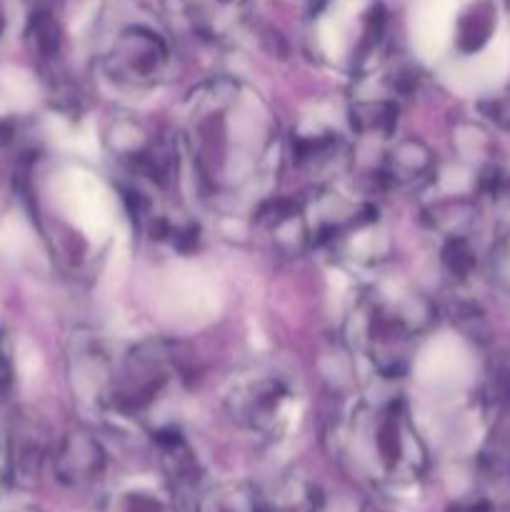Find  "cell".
Masks as SVG:
<instances>
[{"label": "cell", "mask_w": 510, "mask_h": 512, "mask_svg": "<svg viewBox=\"0 0 510 512\" xmlns=\"http://www.w3.org/2000/svg\"><path fill=\"white\" fill-rule=\"evenodd\" d=\"M183 150L205 193L253 203L278 163V120L248 85L210 80L185 103Z\"/></svg>", "instance_id": "obj_1"}, {"label": "cell", "mask_w": 510, "mask_h": 512, "mask_svg": "<svg viewBox=\"0 0 510 512\" xmlns=\"http://www.w3.org/2000/svg\"><path fill=\"white\" fill-rule=\"evenodd\" d=\"M330 443L340 463L383 490L420 483L428 470V450L403 398L363 395L333 420Z\"/></svg>", "instance_id": "obj_2"}, {"label": "cell", "mask_w": 510, "mask_h": 512, "mask_svg": "<svg viewBox=\"0 0 510 512\" xmlns=\"http://www.w3.org/2000/svg\"><path fill=\"white\" fill-rule=\"evenodd\" d=\"M435 308L415 285L388 278L370 285L348 318V340L380 378L408 370L415 343L433 328Z\"/></svg>", "instance_id": "obj_3"}, {"label": "cell", "mask_w": 510, "mask_h": 512, "mask_svg": "<svg viewBox=\"0 0 510 512\" xmlns=\"http://www.w3.org/2000/svg\"><path fill=\"white\" fill-rule=\"evenodd\" d=\"M385 13L375 0H320L313 13V50L325 65L350 75L375 68L383 50Z\"/></svg>", "instance_id": "obj_4"}, {"label": "cell", "mask_w": 510, "mask_h": 512, "mask_svg": "<svg viewBox=\"0 0 510 512\" xmlns=\"http://www.w3.org/2000/svg\"><path fill=\"white\" fill-rule=\"evenodd\" d=\"M180 380V365L165 343H140L115 365L100 393V403L120 418H145Z\"/></svg>", "instance_id": "obj_5"}, {"label": "cell", "mask_w": 510, "mask_h": 512, "mask_svg": "<svg viewBox=\"0 0 510 512\" xmlns=\"http://www.w3.org/2000/svg\"><path fill=\"white\" fill-rule=\"evenodd\" d=\"M230 418L260 438H283L300 413V398L293 383L275 370L253 368L235 375L225 390Z\"/></svg>", "instance_id": "obj_6"}, {"label": "cell", "mask_w": 510, "mask_h": 512, "mask_svg": "<svg viewBox=\"0 0 510 512\" xmlns=\"http://www.w3.org/2000/svg\"><path fill=\"white\" fill-rule=\"evenodd\" d=\"M100 68L125 88H153L170 68V50L155 30L145 25L120 28L100 53Z\"/></svg>", "instance_id": "obj_7"}, {"label": "cell", "mask_w": 510, "mask_h": 512, "mask_svg": "<svg viewBox=\"0 0 510 512\" xmlns=\"http://www.w3.org/2000/svg\"><path fill=\"white\" fill-rule=\"evenodd\" d=\"M105 470V450L90 430L75 428L53 453V473L68 488H85Z\"/></svg>", "instance_id": "obj_8"}, {"label": "cell", "mask_w": 510, "mask_h": 512, "mask_svg": "<svg viewBox=\"0 0 510 512\" xmlns=\"http://www.w3.org/2000/svg\"><path fill=\"white\" fill-rule=\"evenodd\" d=\"M348 140L340 130L323 123H305L293 133V160L310 175H325L340 170L348 160Z\"/></svg>", "instance_id": "obj_9"}, {"label": "cell", "mask_w": 510, "mask_h": 512, "mask_svg": "<svg viewBox=\"0 0 510 512\" xmlns=\"http://www.w3.org/2000/svg\"><path fill=\"white\" fill-rule=\"evenodd\" d=\"M435 158L423 140H398L380 160L375 178L388 188H410L433 178Z\"/></svg>", "instance_id": "obj_10"}, {"label": "cell", "mask_w": 510, "mask_h": 512, "mask_svg": "<svg viewBox=\"0 0 510 512\" xmlns=\"http://www.w3.org/2000/svg\"><path fill=\"white\" fill-rule=\"evenodd\" d=\"M108 512H180L170 480L135 478L110 493Z\"/></svg>", "instance_id": "obj_11"}, {"label": "cell", "mask_w": 510, "mask_h": 512, "mask_svg": "<svg viewBox=\"0 0 510 512\" xmlns=\"http://www.w3.org/2000/svg\"><path fill=\"white\" fill-rule=\"evenodd\" d=\"M393 93L360 95L350 105V128L368 140H388L398 128V100Z\"/></svg>", "instance_id": "obj_12"}, {"label": "cell", "mask_w": 510, "mask_h": 512, "mask_svg": "<svg viewBox=\"0 0 510 512\" xmlns=\"http://www.w3.org/2000/svg\"><path fill=\"white\" fill-rule=\"evenodd\" d=\"M168 13L185 20L193 30L218 35L235 18L245 0H160Z\"/></svg>", "instance_id": "obj_13"}, {"label": "cell", "mask_w": 510, "mask_h": 512, "mask_svg": "<svg viewBox=\"0 0 510 512\" xmlns=\"http://www.w3.org/2000/svg\"><path fill=\"white\" fill-rule=\"evenodd\" d=\"M265 512H318L320 493L310 480L288 475L270 493H263Z\"/></svg>", "instance_id": "obj_14"}, {"label": "cell", "mask_w": 510, "mask_h": 512, "mask_svg": "<svg viewBox=\"0 0 510 512\" xmlns=\"http://www.w3.org/2000/svg\"><path fill=\"white\" fill-rule=\"evenodd\" d=\"M198 512H265L263 493L250 483H223L205 490Z\"/></svg>", "instance_id": "obj_15"}, {"label": "cell", "mask_w": 510, "mask_h": 512, "mask_svg": "<svg viewBox=\"0 0 510 512\" xmlns=\"http://www.w3.org/2000/svg\"><path fill=\"white\" fill-rule=\"evenodd\" d=\"M10 450H13V463L20 473H38L45 458L43 435L30 420H15L13 433H10Z\"/></svg>", "instance_id": "obj_16"}, {"label": "cell", "mask_w": 510, "mask_h": 512, "mask_svg": "<svg viewBox=\"0 0 510 512\" xmlns=\"http://www.w3.org/2000/svg\"><path fill=\"white\" fill-rule=\"evenodd\" d=\"M493 25L495 13L490 3L470 5L463 13V18L458 20V33H455L460 53H475V50L483 48L488 43L490 33H493Z\"/></svg>", "instance_id": "obj_17"}, {"label": "cell", "mask_w": 510, "mask_h": 512, "mask_svg": "<svg viewBox=\"0 0 510 512\" xmlns=\"http://www.w3.org/2000/svg\"><path fill=\"white\" fill-rule=\"evenodd\" d=\"M443 265L453 280H468L475 268V250L465 235H450L443 245Z\"/></svg>", "instance_id": "obj_18"}, {"label": "cell", "mask_w": 510, "mask_h": 512, "mask_svg": "<svg viewBox=\"0 0 510 512\" xmlns=\"http://www.w3.org/2000/svg\"><path fill=\"white\" fill-rule=\"evenodd\" d=\"M490 263H493L495 278L510 290V228H505L503 233L498 235V240H495Z\"/></svg>", "instance_id": "obj_19"}, {"label": "cell", "mask_w": 510, "mask_h": 512, "mask_svg": "<svg viewBox=\"0 0 510 512\" xmlns=\"http://www.w3.org/2000/svg\"><path fill=\"white\" fill-rule=\"evenodd\" d=\"M8 512H35V510H30V508H18V510H8Z\"/></svg>", "instance_id": "obj_20"}, {"label": "cell", "mask_w": 510, "mask_h": 512, "mask_svg": "<svg viewBox=\"0 0 510 512\" xmlns=\"http://www.w3.org/2000/svg\"><path fill=\"white\" fill-rule=\"evenodd\" d=\"M365 512H373V510H365Z\"/></svg>", "instance_id": "obj_21"}]
</instances>
